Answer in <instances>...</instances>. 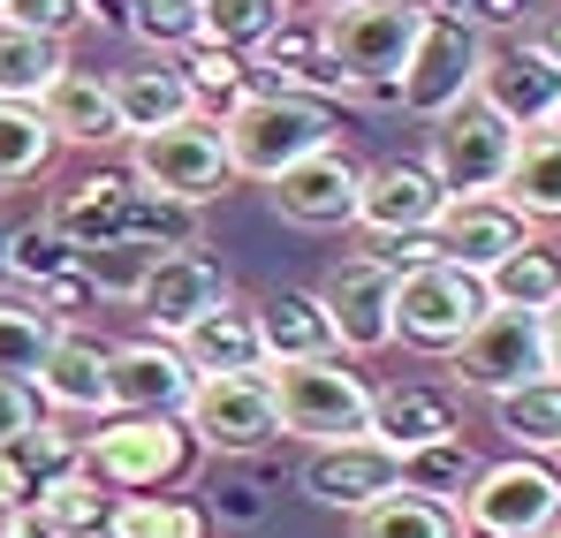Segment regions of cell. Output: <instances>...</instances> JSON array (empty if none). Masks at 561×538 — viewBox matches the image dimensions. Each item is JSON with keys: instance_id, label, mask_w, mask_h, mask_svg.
<instances>
[{"instance_id": "obj_1", "label": "cell", "mask_w": 561, "mask_h": 538, "mask_svg": "<svg viewBox=\"0 0 561 538\" xmlns=\"http://www.w3.org/2000/svg\"><path fill=\"white\" fill-rule=\"evenodd\" d=\"M220 145H228V168L243 182H274L280 168H296L304 152L334 145V106H327V99H304V91L251 84L220 114Z\"/></svg>"}, {"instance_id": "obj_2", "label": "cell", "mask_w": 561, "mask_h": 538, "mask_svg": "<svg viewBox=\"0 0 561 538\" xmlns=\"http://www.w3.org/2000/svg\"><path fill=\"white\" fill-rule=\"evenodd\" d=\"M266 379H274V410H280V433L288 440L327 448V440L373 433V387H365V371L342 357V350L266 364Z\"/></svg>"}, {"instance_id": "obj_3", "label": "cell", "mask_w": 561, "mask_h": 538, "mask_svg": "<svg viewBox=\"0 0 561 538\" xmlns=\"http://www.w3.org/2000/svg\"><path fill=\"white\" fill-rule=\"evenodd\" d=\"M478 69H485V31L470 23L463 0H425L417 15V38H410V61L394 77V106L433 122L448 106H463L478 91Z\"/></svg>"}, {"instance_id": "obj_4", "label": "cell", "mask_w": 561, "mask_h": 538, "mask_svg": "<svg viewBox=\"0 0 561 538\" xmlns=\"http://www.w3.org/2000/svg\"><path fill=\"white\" fill-rule=\"evenodd\" d=\"M77 462L106 478L114 493H160L190 478L197 462V440H190L183 417H129V410H106V425L77 440Z\"/></svg>"}, {"instance_id": "obj_5", "label": "cell", "mask_w": 561, "mask_h": 538, "mask_svg": "<svg viewBox=\"0 0 561 538\" xmlns=\"http://www.w3.org/2000/svg\"><path fill=\"white\" fill-rule=\"evenodd\" d=\"M547 524H561V470L547 455H508V462L478 470L456 501L463 538H539Z\"/></svg>"}, {"instance_id": "obj_6", "label": "cell", "mask_w": 561, "mask_h": 538, "mask_svg": "<svg viewBox=\"0 0 561 538\" xmlns=\"http://www.w3.org/2000/svg\"><path fill=\"white\" fill-rule=\"evenodd\" d=\"M485 281L470 266H448V259H425V266L394 273V342L425 350V357H448L470 327L485 319Z\"/></svg>"}, {"instance_id": "obj_7", "label": "cell", "mask_w": 561, "mask_h": 538, "mask_svg": "<svg viewBox=\"0 0 561 538\" xmlns=\"http://www.w3.org/2000/svg\"><path fill=\"white\" fill-rule=\"evenodd\" d=\"M129 175L160 197H183V205H213L236 168H228V145H220V114H183V122H160L145 137H129Z\"/></svg>"}, {"instance_id": "obj_8", "label": "cell", "mask_w": 561, "mask_h": 538, "mask_svg": "<svg viewBox=\"0 0 561 538\" xmlns=\"http://www.w3.org/2000/svg\"><path fill=\"white\" fill-rule=\"evenodd\" d=\"M183 425L197 448L213 455H259L280 440V410H274V379L259 371H197L183 402Z\"/></svg>"}, {"instance_id": "obj_9", "label": "cell", "mask_w": 561, "mask_h": 538, "mask_svg": "<svg viewBox=\"0 0 561 538\" xmlns=\"http://www.w3.org/2000/svg\"><path fill=\"white\" fill-rule=\"evenodd\" d=\"M417 0H350V8H327V46L334 61L365 84V99L394 106V77L410 61V38H417Z\"/></svg>"}, {"instance_id": "obj_10", "label": "cell", "mask_w": 561, "mask_h": 538, "mask_svg": "<svg viewBox=\"0 0 561 538\" xmlns=\"http://www.w3.org/2000/svg\"><path fill=\"white\" fill-rule=\"evenodd\" d=\"M448 364H456V387H470V394H501V387H524V379L554 371V357H547V311L485 304V319L448 350Z\"/></svg>"}, {"instance_id": "obj_11", "label": "cell", "mask_w": 561, "mask_h": 538, "mask_svg": "<svg viewBox=\"0 0 561 538\" xmlns=\"http://www.w3.org/2000/svg\"><path fill=\"white\" fill-rule=\"evenodd\" d=\"M508 160H516V129H508L478 91H470L463 106L433 114V152H425V168L440 175L448 197H485V190H501Z\"/></svg>"}, {"instance_id": "obj_12", "label": "cell", "mask_w": 561, "mask_h": 538, "mask_svg": "<svg viewBox=\"0 0 561 538\" xmlns=\"http://www.w3.org/2000/svg\"><path fill=\"white\" fill-rule=\"evenodd\" d=\"M319 304L334 319V350L342 357H379L394 342V266L379 251H350L319 281Z\"/></svg>"}, {"instance_id": "obj_13", "label": "cell", "mask_w": 561, "mask_h": 538, "mask_svg": "<svg viewBox=\"0 0 561 538\" xmlns=\"http://www.w3.org/2000/svg\"><path fill=\"white\" fill-rule=\"evenodd\" d=\"M251 84H274V91H304V99H365V84L334 61L327 46V15H280L274 31L251 46Z\"/></svg>"}, {"instance_id": "obj_14", "label": "cell", "mask_w": 561, "mask_h": 538, "mask_svg": "<svg viewBox=\"0 0 561 538\" xmlns=\"http://www.w3.org/2000/svg\"><path fill=\"white\" fill-rule=\"evenodd\" d=\"M197 371L168 334H137V342H106V410L129 417H183Z\"/></svg>"}, {"instance_id": "obj_15", "label": "cell", "mask_w": 561, "mask_h": 538, "mask_svg": "<svg viewBox=\"0 0 561 538\" xmlns=\"http://www.w3.org/2000/svg\"><path fill=\"white\" fill-rule=\"evenodd\" d=\"M357 190H365V168L342 145H319V152H304L296 168H280L266 182L274 213L296 220V228H357Z\"/></svg>"}, {"instance_id": "obj_16", "label": "cell", "mask_w": 561, "mask_h": 538, "mask_svg": "<svg viewBox=\"0 0 561 538\" xmlns=\"http://www.w3.org/2000/svg\"><path fill=\"white\" fill-rule=\"evenodd\" d=\"M478 99L516 129V137H531V129H554L561 114V69L531 46V38H508V46H485V69H478Z\"/></svg>"}, {"instance_id": "obj_17", "label": "cell", "mask_w": 561, "mask_h": 538, "mask_svg": "<svg viewBox=\"0 0 561 538\" xmlns=\"http://www.w3.org/2000/svg\"><path fill=\"white\" fill-rule=\"evenodd\" d=\"M220 296H236L228 288V273L213 266L197 243H183V251H160V259H145V273H137V288H129V304L145 311V327L152 334H183L197 311H213Z\"/></svg>"}, {"instance_id": "obj_18", "label": "cell", "mask_w": 561, "mask_h": 538, "mask_svg": "<svg viewBox=\"0 0 561 538\" xmlns=\"http://www.w3.org/2000/svg\"><path fill=\"white\" fill-rule=\"evenodd\" d=\"M402 485V448H387L373 433H357V440H327V448H311L304 462V493L319 501V508H373L379 493H394Z\"/></svg>"}, {"instance_id": "obj_19", "label": "cell", "mask_w": 561, "mask_h": 538, "mask_svg": "<svg viewBox=\"0 0 561 538\" xmlns=\"http://www.w3.org/2000/svg\"><path fill=\"white\" fill-rule=\"evenodd\" d=\"M129 197H137V175L129 168H92V175H77L69 190H54L46 228L69 236L77 251H114L122 228H129Z\"/></svg>"}, {"instance_id": "obj_20", "label": "cell", "mask_w": 561, "mask_h": 538, "mask_svg": "<svg viewBox=\"0 0 561 538\" xmlns=\"http://www.w3.org/2000/svg\"><path fill=\"white\" fill-rule=\"evenodd\" d=\"M524 236H539V228H531L508 197H493V190H485V197H448L440 220H433L440 259H448V266H470V273H485L501 251H516Z\"/></svg>"}, {"instance_id": "obj_21", "label": "cell", "mask_w": 561, "mask_h": 538, "mask_svg": "<svg viewBox=\"0 0 561 538\" xmlns=\"http://www.w3.org/2000/svg\"><path fill=\"white\" fill-rule=\"evenodd\" d=\"M440 205H448V190L425 160H379V168H365V190H357V228L410 236V228H433Z\"/></svg>"}, {"instance_id": "obj_22", "label": "cell", "mask_w": 561, "mask_h": 538, "mask_svg": "<svg viewBox=\"0 0 561 538\" xmlns=\"http://www.w3.org/2000/svg\"><path fill=\"white\" fill-rule=\"evenodd\" d=\"M31 387L54 417H106V342L84 327H61Z\"/></svg>"}, {"instance_id": "obj_23", "label": "cell", "mask_w": 561, "mask_h": 538, "mask_svg": "<svg viewBox=\"0 0 561 538\" xmlns=\"http://www.w3.org/2000/svg\"><path fill=\"white\" fill-rule=\"evenodd\" d=\"M175 350L190 357V371H259L266 364V342H259V311L220 296L213 311H197L183 334H168Z\"/></svg>"}, {"instance_id": "obj_24", "label": "cell", "mask_w": 561, "mask_h": 538, "mask_svg": "<svg viewBox=\"0 0 561 538\" xmlns=\"http://www.w3.org/2000/svg\"><path fill=\"white\" fill-rule=\"evenodd\" d=\"M38 114L54 122L61 145H122V114H114V84L99 69H61L54 84L38 91Z\"/></svg>"}, {"instance_id": "obj_25", "label": "cell", "mask_w": 561, "mask_h": 538, "mask_svg": "<svg viewBox=\"0 0 561 538\" xmlns=\"http://www.w3.org/2000/svg\"><path fill=\"white\" fill-rule=\"evenodd\" d=\"M448 433H463V402H456V387H425V379H410V387H387L373 394V440L387 448H425V440H448Z\"/></svg>"}, {"instance_id": "obj_26", "label": "cell", "mask_w": 561, "mask_h": 538, "mask_svg": "<svg viewBox=\"0 0 561 538\" xmlns=\"http://www.w3.org/2000/svg\"><path fill=\"white\" fill-rule=\"evenodd\" d=\"M77 462V433H61L54 417H38L31 433H8L0 440V516L31 508L46 493V478H61Z\"/></svg>"}, {"instance_id": "obj_27", "label": "cell", "mask_w": 561, "mask_h": 538, "mask_svg": "<svg viewBox=\"0 0 561 538\" xmlns=\"http://www.w3.org/2000/svg\"><path fill=\"white\" fill-rule=\"evenodd\" d=\"M114 84V114H122V137H145L160 122H183V114H205L197 91H190L183 61H145V69H122L106 77Z\"/></svg>"}, {"instance_id": "obj_28", "label": "cell", "mask_w": 561, "mask_h": 538, "mask_svg": "<svg viewBox=\"0 0 561 538\" xmlns=\"http://www.w3.org/2000/svg\"><path fill=\"white\" fill-rule=\"evenodd\" d=\"M259 311V342H266V364H288V357H327L334 350V319L319 304V288H274Z\"/></svg>"}, {"instance_id": "obj_29", "label": "cell", "mask_w": 561, "mask_h": 538, "mask_svg": "<svg viewBox=\"0 0 561 538\" xmlns=\"http://www.w3.org/2000/svg\"><path fill=\"white\" fill-rule=\"evenodd\" d=\"M478 281H485V296L508 304V311H554V304H561V243L524 236L516 251H501Z\"/></svg>"}, {"instance_id": "obj_30", "label": "cell", "mask_w": 561, "mask_h": 538, "mask_svg": "<svg viewBox=\"0 0 561 538\" xmlns=\"http://www.w3.org/2000/svg\"><path fill=\"white\" fill-rule=\"evenodd\" d=\"M493 197H508L531 228H554L561 220V129L516 137V160H508V175H501Z\"/></svg>"}, {"instance_id": "obj_31", "label": "cell", "mask_w": 561, "mask_h": 538, "mask_svg": "<svg viewBox=\"0 0 561 538\" xmlns=\"http://www.w3.org/2000/svg\"><path fill=\"white\" fill-rule=\"evenodd\" d=\"M493 425L516 440V455H554L561 448V371H539L524 387L493 394Z\"/></svg>"}, {"instance_id": "obj_32", "label": "cell", "mask_w": 561, "mask_h": 538, "mask_svg": "<svg viewBox=\"0 0 561 538\" xmlns=\"http://www.w3.org/2000/svg\"><path fill=\"white\" fill-rule=\"evenodd\" d=\"M99 538H213V516L175 493H114Z\"/></svg>"}, {"instance_id": "obj_33", "label": "cell", "mask_w": 561, "mask_h": 538, "mask_svg": "<svg viewBox=\"0 0 561 538\" xmlns=\"http://www.w3.org/2000/svg\"><path fill=\"white\" fill-rule=\"evenodd\" d=\"M69 69V38H46V31H23V23H0V99H23L38 106V91Z\"/></svg>"}, {"instance_id": "obj_34", "label": "cell", "mask_w": 561, "mask_h": 538, "mask_svg": "<svg viewBox=\"0 0 561 538\" xmlns=\"http://www.w3.org/2000/svg\"><path fill=\"white\" fill-rule=\"evenodd\" d=\"M54 152H61L54 122H46L38 106H23V99H0V190L38 182L54 168Z\"/></svg>"}, {"instance_id": "obj_35", "label": "cell", "mask_w": 561, "mask_h": 538, "mask_svg": "<svg viewBox=\"0 0 561 538\" xmlns=\"http://www.w3.org/2000/svg\"><path fill=\"white\" fill-rule=\"evenodd\" d=\"M54 531H69V538H99L106 531V508H114V485L106 478H92L84 462H69L61 478H46V493L31 501Z\"/></svg>"}, {"instance_id": "obj_36", "label": "cell", "mask_w": 561, "mask_h": 538, "mask_svg": "<svg viewBox=\"0 0 561 538\" xmlns=\"http://www.w3.org/2000/svg\"><path fill=\"white\" fill-rule=\"evenodd\" d=\"M357 538H463V531H456V508L394 485V493H379L373 508H357Z\"/></svg>"}, {"instance_id": "obj_37", "label": "cell", "mask_w": 561, "mask_h": 538, "mask_svg": "<svg viewBox=\"0 0 561 538\" xmlns=\"http://www.w3.org/2000/svg\"><path fill=\"white\" fill-rule=\"evenodd\" d=\"M122 243H129V251H145V259L183 251V243H197V205H183V197H160V190H145V182H137Z\"/></svg>"}, {"instance_id": "obj_38", "label": "cell", "mask_w": 561, "mask_h": 538, "mask_svg": "<svg viewBox=\"0 0 561 538\" xmlns=\"http://www.w3.org/2000/svg\"><path fill=\"white\" fill-rule=\"evenodd\" d=\"M175 61H183V77H190V91H197V106H205V114H228V106L251 91V54H236V46L190 38Z\"/></svg>"}, {"instance_id": "obj_39", "label": "cell", "mask_w": 561, "mask_h": 538, "mask_svg": "<svg viewBox=\"0 0 561 538\" xmlns=\"http://www.w3.org/2000/svg\"><path fill=\"white\" fill-rule=\"evenodd\" d=\"M470 478H478V455L463 448V433L425 440V448L402 455V485H410V493H425V501H440V508H456V501H463Z\"/></svg>"}, {"instance_id": "obj_40", "label": "cell", "mask_w": 561, "mask_h": 538, "mask_svg": "<svg viewBox=\"0 0 561 538\" xmlns=\"http://www.w3.org/2000/svg\"><path fill=\"white\" fill-rule=\"evenodd\" d=\"M54 334H61V327H54L38 304H0V379H38Z\"/></svg>"}, {"instance_id": "obj_41", "label": "cell", "mask_w": 561, "mask_h": 538, "mask_svg": "<svg viewBox=\"0 0 561 538\" xmlns=\"http://www.w3.org/2000/svg\"><path fill=\"white\" fill-rule=\"evenodd\" d=\"M280 15V0H205L197 8V38H213V46H236V54H251L266 31H274Z\"/></svg>"}, {"instance_id": "obj_42", "label": "cell", "mask_w": 561, "mask_h": 538, "mask_svg": "<svg viewBox=\"0 0 561 538\" xmlns=\"http://www.w3.org/2000/svg\"><path fill=\"white\" fill-rule=\"evenodd\" d=\"M84 251L69 243V236H54L46 220H31V228H8V281H23V288H38V281H54L61 266H77Z\"/></svg>"}, {"instance_id": "obj_43", "label": "cell", "mask_w": 561, "mask_h": 538, "mask_svg": "<svg viewBox=\"0 0 561 538\" xmlns=\"http://www.w3.org/2000/svg\"><path fill=\"white\" fill-rule=\"evenodd\" d=\"M31 304H38V311H46L54 327H84V319H92V311L106 304V296H99L92 266L77 259V266H61L54 281H38V288H31Z\"/></svg>"}, {"instance_id": "obj_44", "label": "cell", "mask_w": 561, "mask_h": 538, "mask_svg": "<svg viewBox=\"0 0 561 538\" xmlns=\"http://www.w3.org/2000/svg\"><path fill=\"white\" fill-rule=\"evenodd\" d=\"M0 23L46 31V38H77L92 23V0H0Z\"/></svg>"}, {"instance_id": "obj_45", "label": "cell", "mask_w": 561, "mask_h": 538, "mask_svg": "<svg viewBox=\"0 0 561 538\" xmlns=\"http://www.w3.org/2000/svg\"><path fill=\"white\" fill-rule=\"evenodd\" d=\"M137 15H129V31L145 38V46H168V54H183L190 38H197V8H175V0H129Z\"/></svg>"}, {"instance_id": "obj_46", "label": "cell", "mask_w": 561, "mask_h": 538, "mask_svg": "<svg viewBox=\"0 0 561 538\" xmlns=\"http://www.w3.org/2000/svg\"><path fill=\"white\" fill-rule=\"evenodd\" d=\"M205 516H220V524H259V516H266V493H259L251 478H236V485H220V493H213V508H205Z\"/></svg>"}, {"instance_id": "obj_47", "label": "cell", "mask_w": 561, "mask_h": 538, "mask_svg": "<svg viewBox=\"0 0 561 538\" xmlns=\"http://www.w3.org/2000/svg\"><path fill=\"white\" fill-rule=\"evenodd\" d=\"M38 425V387L31 379H0V440Z\"/></svg>"}, {"instance_id": "obj_48", "label": "cell", "mask_w": 561, "mask_h": 538, "mask_svg": "<svg viewBox=\"0 0 561 538\" xmlns=\"http://www.w3.org/2000/svg\"><path fill=\"white\" fill-rule=\"evenodd\" d=\"M478 31H524L531 23V0H463Z\"/></svg>"}, {"instance_id": "obj_49", "label": "cell", "mask_w": 561, "mask_h": 538, "mask_svg": "<svg viewBox=\"0 0 561 538\" xmlns=\"http://www.w3.org/2000/svg\"><path fill=\"white\" fill-rule=\"evenodd\" d=\"M0 538H69V531H54L38 508H15V516H0Z\"/></svg>"}, {"instance_id": "obj_50", "label": "cell", "mask_w": 561, "mask_h": 538, "mask_svg": "<svg viewBox=\"0 0 561 538\" xmlns=\"http://www.w3.org/2000/svg\"><path fill=\"white\" fill-rule=\"evenodd\" d=\"M524 38H531V46H539V54H547V61L561 69V8H547V15H539V23H531Z\"/></svg>"}, {"instance_id": "obj_51", "label": "cell", "mask_w": 561, "mask_h": 538, "mask_svg": "<svg viewBox=\"0 0 561 538\" xmlns=\"http://www.w3.org/2000/svg\"><path fill=\"white\" fill-rule=\"evenodd\" d=\"M547 357H554V371H561V304L547 311Z\"/></svg>"}, {"instance_id": "obj_52", "label": "cell", "mask_w": 561, "mask_h": 538, "mask_svg": "<svg viewBox=\"0 0 561 538\" xmlns=\"http://www.w3.org/2000/svg\"><path fill=\"white\" fill-rule=\"evenodd\" d=\"M0 281H8V228H0Z\"/></svg>"}, {"instance_id": "obj_53", "label": "cell", "mask_w": 561, "mask_h": 538, "mask_svg": "<svg viewBox=\"0 0 561 538\" xmlns=\"http://www.w3.org/2000/svg\"><path fill=\"white\" fill-rule=\"evenodd\" d=\"M311 8H350V0H311Z\"/></svg>"}, {"instance_id": "obj_54", "label": "cell", "mask_w": 561, "mask_h": 538, "mask_svg": "<svg viewBox=\"0 0 561 538\" xmlns=\"http://www.w3.org/2000/svg\"><path fill=\"white\" fill-rule=\"evenodd\" d=\"M539 538H561V524H547V531H539Z\"/></svg>"}, {"instance_id": "obj_55", "label": "cell", "mask_w": 561, "mask_h": 538, "mask_svg": "<svg viewBox=\"0 0 561 538\" xmlns=\"http://www.w3.org/2000/svg\"><path fill=\"white\" fill-rule=\"evenodd\" d=\"M175 8H205V0H175Z\"/></svg>"}, {"instance_id": "obj_56", "label": "cell", "mask_w": 561, "mask_h": 538, "mask_svg": "<svg viewBox=\"0 0 561 538\" xmlns=\"http://www.w3.org/2000/svg\"><path fill=\"white\" fill-rule=\"evenodd\" d=\"M554 129H561V114H554Z\"/></svg>"}, {"instance_id": "obj_57", "label": "cell", "mask_w": 561, "mask_h": 538, "mask_svg": "<svg viewBox=\"0 0 561 538\" xmlns=\"http://www.w3.org/2000/svg\"><path fill=\"white\" fill-rule=\"evenodd\" d=\"M417 8H425V0H417Z\"/></svg>"}]
</instances>
